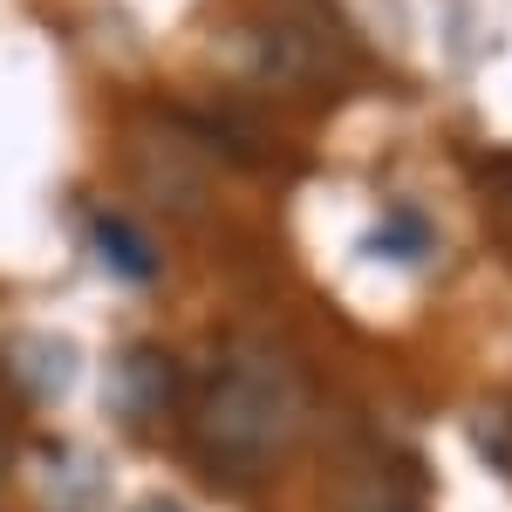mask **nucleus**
I'll list each match as a JSON object with an SVG mask.
<instances>
[{"instance_id":"8","label":"nucleus","mask_w":512,"mask_h":512,"mask_svg":"<svg viewBox=\"0 0 512 512\" xmlns=\"http://www.w3.org/2000/svg\"><path fill=\"white\" fill-rule=\"evenodd\" d=\"M137 512H185V506H178V499H144Z\"/></svg>"},{"instance_id":"9","label":"nucleus","mask_w":512,"mask_h":512,"mask_svg":"<svg viewBox=\"0 0 512 512\" xmlns=\"http://www.w3.org/2000/svg\"><path fill=\"white\" fill-rule=\"evenodd\" d=\"M383 512H410V506H383Z\"/></svg>"},{"instance_id":"6","label":"nucleus","mask_w":512,"mask_h":512,"mask_svg":"<svg viewBox=\"0 0 512 512\" xmlns=\"http://www.w3.org/2000/svg\"><path fill=\"white\" fill-rule=\"evenodd\" d=\"M369 246H376L383 260H396V267H417V260H431V253H437V233H431V219H424L417 205H390L383 226L369 233Z\"/></svg>"},{"instance_id":"2","label":"nucleus","mask_w":512,"mask_h":512,"mask_svg":"<svg viewBox=\"0 0 512 512\" xmlns=\"http://www.w3.org/2000/svg\"><path fill=\"white\" fill-rule=\"evenodd\" d=\"M328 48H342V35L321 14V0H280L274 21H260V76L321 82L328 76Z\"/></svg>"},{"instance_id":"7","label":"nucleus","mask_w":512,"mask_h":512,"mask_svg":"<svg viewBox=\"0 0 512 512\" xmlns=\"http://www.w3.org/2000/svg\"><path fill=\"white\" fill-rule=\"evenodd\" d=\"M14 478V431H7V417H0V485Z\"/></svg>"},{"instance_id":"3","label":"nucleus","mask_w":512,"mask_h":512,"mask_svg":"<svg viewBox=\"0 0 512 512\" xmlns=\"http://www.w3.org/2000/svg\"><path fill=\"white\" fill-rule=\"evenodd\" d=\"M178 396H185V369L158 342H130L110 362V410L123 417V431H151L158 417L178 410Z\"/></svg>"},{"instance_id":"1","label":"nucleus","mask_w":512,"mask_h":512,"mask_svg":"<svg viewBox=\"0 0 512 512\" xmlns=\"http://www.w3.org/2000/svg\"><path fill=\"white\" fill-rule=\"evenodd\" d=\"M301 431H308L301 369L260 335H233L192 396L185 451L212 485H253L301 444Z\"/></svg>"},{"instance_id":"5","label":"nucleus","mask_w":512,"mask_h":512,"mask_svg":"<svg viewBox=\"0 0 512 512\" xmlns=\"http://www.w3.org/2000/svg\"><path fill=\"white\" fill-rule=\"evenodd\" d=\"M89 246H96V260L117 280H130V287H151V280L164 274V253L151 246V233H144L137 219H123V212H96V219H89Z\"/></svg>"},{"instance_id":"4","label":"nucleus","mask_w":512,"mask_h":512,"mask_svg":"<svg viewBox=\"0 0 512 512\" xmlns=\"http://www.w3.org/2000/svg\"><path fill=\"white\" fill-rule=\"evenodd\" d=\"M0 376L14 383L21 403H55V396H69V383H76V349L62 335H14L0 349Z\"/></svg>"}]
</instances>
